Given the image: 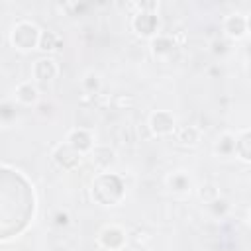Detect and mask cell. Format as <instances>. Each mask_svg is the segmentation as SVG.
Returning <instances> with one entry per match:
<instances>
[{"instance_id": "6da1fadb", "label": "cell", "mask_w": 251, "mask_h": 251, "mask_svg": "<svg viewBox=\"0 0 251 251\" xmlns=\"http://www.w3.org/2000/svg\"><path fill=\"white\" fill-rule=\"evenodd\" d=\"M124 180L118 176V175H112V173H104L100 175L96 180H94V186H92V196L104 204V206H114L116 202L122 200L124 196Z\"/></svg>"}, {"instance_id": "7a4b0ae2", "label": "cell", "mask_w": 251, "mask_h": 251, "mask_svg": "<svg viewBox=\"0 0 251 251\" xmlns=\"http://www.w3.org/2000/svg\"><path fill=\"white\" fill-rule=\"evenodd\" d=\"M39 37H41L39 29H37L33 24H29V22L18 24V25L14 27V31H12V43H14L18 49H22V51H27V49H31L33 45H37V43H39Z\"/></svg>"}, {"instance_id": "3957f363", "label": "cell", "mask_w": 251, "mask_h": 251, "mask_svg": "<svg viewBox=\"0 0 251 251\" xmlns=\"http://www.w3.org/2000/svg\"><path fill=\"white\" fill-rule=\"evenodd\" d=\"M157 25H159V22H157V16H155L153 12L141 10V12L135 14V18H133V29H135L139 35H145V37L153 35V33L157 31Z\"/></svg>"}, {"instance_id": "277c9868", "label": "cell", "mask_w": 251, "mask_h": 251, "mask_svg": "<svg viewBox=\"0 0 251 251\" xmlns=\"http://www.w3.org/2000/svg\"><path fill=\"white\" fill-rule=\"evenodd\" d=\"M53 157H55V161H57L63 169H75V167L80 163V153H78L75 147H71L69 143L59 145Z\"/></svg>"}, {"instance_id": "5b68a950", "label": "cell", "mask_w": 251, "mask_h": 251, "mask_svg": "<svg viewBox=\"0 0 251 251\" xmlns=\"http://www.w3.org/2000/svg\"><path fill=\"white\" fill-rule=\"evenodd\" d=\"M175 116L171 112H155L151 116V129L159 135H167L171 131H175Z\"/></svg>"}, {"instance_id": "8992f818", "label": "cell", "mask_w": 251, "mask_h": 251, "mask_svg": "<svg viewBox=\"0 0 251 251\" xmlns=\"http://www.w3.org/2000/svg\"><path fill=\"white\" fill-rule=\"evenodd\" d=\"M124 241H126V235H124V231L120 227L112 226V227H106L100 233V243L104 247H108V249H120L124 245Z\"/></svg>"}, {"instance_id": "52a82bcc", "label": "cell", "mask_w": 251, "mask_h": 251, "mask_svg": "<svg viewBox=\"0 0 251 251\" xmlns=\"http://www.w3.org/2000/svg\"><path fill=\"white\" fill-rule=\"evenodd\" d=\"M33 75L41 82L53 80L57 76V65H55V61H51V59H39L35 63V67H33Z\"/></svg>"}, {"instance_id": "ba28073f", "label": "cell", "mask_w": 251, "mask_h": 251, "mask_svg": "<svg viewBox=\"0 0 251 251\" xmlns=\"http://www.w3.org/2000/svg\"><path fill=\"white\" fill-rule=\"evenodd\" d=\"M67 143L71 147H75L78 153H82V151H88L92 147V137H90V133L86 129H73L69 133Z\"/></svg>"}, {"instance_id": "9c48e42d", "label": "cell", "mask_w": 251, "mask_h": 251, "mask_svg": "<svg viewBox=\"0 0 251 251\" xmlns=\"http://www.w3.org/2000/svg\"><path fill=\"white\" fill-rule=\"evenodd\" d=\"M226 31L231 35V37H241L245 31H247V22L241 14H231L227 20H226Z\"/></svg>"}, {"instance_id": "30bf717a", "label": "cell", "mask_w": 251, "mask_h": 251, "mask_svg": "<svg viewBox=\"0 0 251 251\" xmlns=\"http://www.w3.org/2000/svg\"><path fill=\"white\" fill-rule=\"evenodd\" d=\"M235 153L239 159L251 161V131H245L235 139Z\"/></svg>"}, {"instance_id": "8fae6325", "label": "cell", "mask_w": 251, "mask_h": 251, "mask_svg": "<svg viewBox=\"0 0 251 251\" xmlns=\"http://www.w3.org/2000/svg\"><path fill=\"white\" fill-rule=\"evenodd\" d=\"M92 161L100 167V169H108L114 163V151L110 147H96L92 151Z\"/></svg>"}, {"instance_id": "7c38bea8", "label": "cell", "mask_w": 251, "mask_h": 251, "mask_svg": "<svg viewBox=\"0 0 251 251\" xmlns=\"http://www.w3.org/2000/svg\"><path fill=\"white\" fill-rule=\"evenodd\" d=\"M175 51V41L171 37H165V35H159L157 39H153V53L157 57H163V55H169Z\"/></svg>"}, {"instance_id": "4fadbf2b", "label": "cell", "mask_w": 251, "mask_h": 251, "mask_svg": "<svg viewBox=\"0 0 251 251\" xmlns=\"http://www.w3.org/2000/svg\"><path fill=\"white\" fill-rule=\"evenodd\" d=\"M16 94H18V100L24 102V104H33V102L37 100V88L31 86L29 82L20 84L18 90H16Z\"/></svg>"}, {"instance_id": "5bb4252c", "label": "cell", "mask_w": 251, "mask_h": 251, "mask_svg": "<svg viewBox=\"0 0 251 251\" xmlns=\"http://www.w3.org/2000/svg\"><path fill=\"white\" fill-rule=\"evenodd\" d=\"M176 137H178L180 143H188V145H192V143L198 141V129L192 127V126H184V127H180V129L176 131Z\"/></svg>"}, {"instance_id": "9a60e30c", "label": "cell", "mask_w": 251, "mask_h": 251, "mask_svg": "<svg viewBox=\"0 0 251 251\" xmlns=\"http://www.w3.org/2000/svg\"><path fill=\"white\" fill-rule=\"evenodd\" d=\"M57 45H59V37L53 31H43L41 33V37H39V49L53 51V49H57Z\"/></svg>"}, {"instance_id": "2e32d148", "label": "cell", "mask_w": 251, "mask_h": 251, "mask_svg": "<svg viewBox=\"0 0 251 251\" xmlns=\"http://www.w3.org/2000/svg\"><path fill=\"white\" fill-rule=\"evenodd\" d=\"M169 184H171L173 190L184 192V190H188V186H190V178H188L186 175H182V173H176V175H173V176L169 178Z\"/></svg>"}, {"instance_id": "e0dca14e", "label": "cell", "mask_w": 251, "mask_h": 251, "mask_svg": "<svg viewBox=\"0 0 251 251\" xmlns=\"http://www.w3.org/2000/svg\"><path fill=\"white\" fill-rule=\"evenodd\" d=\"M216 151L222 153V155H231V153H235V137H231V135H224V137L220 139Z\"/></svg>"}, {"instance_id": "ac0fdd59", "label": "cell", "mask_w": 251, "mask_h": 251, "mask_svg": "<svg viewBox=\"0 0 251 251\" xmlns=\"http://www.w3.org/2000/svg\"><path fill=\"white\" fill-rule=\"evenodd\" d=\"M98 86H100V82H98V76L96 75H86V78H84V88L88 90V92H96L98 90Z\"/></svg>"}, {"instance_id": "d6986e66", "label": "cell", "mask_w": 251, "mask_h": 251, "mask_svg": "<svg viewBox=\"0 0 251 251\" xmlns=\"http://www.w3.org/2000/svg\"><path fill=\"white\" fill-rule=\"evenodd\" d=\"M226 210H227V202H226V200H222V198H216V200L212 202V212H214L216 216H222V214H226Z\"/></svg>"}, {"instance_id": "ffe728a7", "label": "cell", "mask_w": 251, "mask_h": 251, "mask_svg": "<svg viewBox=\"0 0 251 251\" xmlns=\"http://www.w3.org/2000/svg\"><path fill=\"white\" fill-rule=\"evenodd\" d=\"M212 51H214L216 55L226 53V43H224V41H214V43H212Z\"/></svg>"}, {"instance_id": "44dd1931", "label": "cell", "mask_w": 251, "mask_h": 251, "mask_svg": "<svg viewBox=\"0 0 251 251\" xmlns=\"http://www.w3.org/2000/svg\"><path fill=\"white\" fill-rule=\"evenodd\" d=\"M55 224H57V226H67V224H69V216H67L65 212H59V214L55 216Z\"/></svg>"}, {"instance_id": "7402d4cb", "label": "cell", "mask_w": 251, "mask_h": 251, "mask_svg": "<svg viewBox=\"0 0 251 251\" xmlns=\"http://www.w3.org/2000/svg\"><path fill=\"white\" fill-rule=\"evenodd\" d=\"M10 110H12V108H10V104H4V106H2V116H4V120H8V118L12 116V112H10Z\"/></svg>"}, {"instance_id": "603a6c76", "label": "cell", "mask_w": 251, "mask_h": 251, "mask_svg": "<svg viewBox=\"0 0 251 251\" xmlns=\"http://www.w3.org/2000/svg\"><path fill=\"white\" fill-rule=\"evenodd\" d=\"M245 22H247V31H251V16L245 18Z\"/></svg>"}, {"instance_id": "cb8c5ba5", "label": "cell", "mask_w": 251, "mask_h": 251, "mask_svg": "<svg viewBox=\"0 0 251 251\" xmlns=\"http://www.w3.org/2000/svg\"><path fill=\"white\" fill-rule=\"evenodd\" d=\"M247 53H249V55H251V43H249V45H247Z\"/></svg>"}, {"instance_id": "d4e9b609", "label": "cell", "mask_w": 251, "mask_h": 251, "mask_svg": "<svg viewBox=\"0 0 251 251\" xmlns=\"http://www.w3.org/2000/svg\"><path fill=\"white\" fill-rule=\"evenodd\" d=\"M249 222H251V214H249Z\"/></svg>"}]
</instances>
